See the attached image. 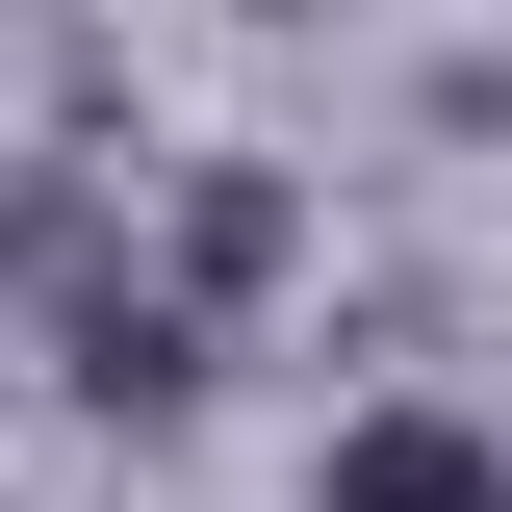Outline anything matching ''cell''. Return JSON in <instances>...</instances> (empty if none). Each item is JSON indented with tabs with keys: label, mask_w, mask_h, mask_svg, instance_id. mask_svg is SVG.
<instances>
[{
	"label": "cell",
	"mask_w": 512,
	"mask_h": 512,
	"mask_svg": "<svg viewBox=\"0 0 512 512\" xmlns=\"http://www.w3.org/2000/svg\"><path fill=\"white\" fill-rule=\"evenodd\" d=\"M308 512H512V461L461 436V410H359V436L308 461Z\"/></svg>",
	"instance_id": "1"
}]
</instances>
